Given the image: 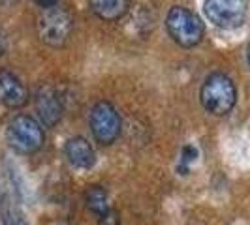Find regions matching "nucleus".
<instances>
[{
    "instance_id": "nucleus-1",
    "label": "nucleus",
    "mask_w": 250,
    "mask_h": 225,
    "mask_svg": "<svg viewBox=\"0 0 250 225\" xmlns=\"http://www.w3.org/2000/svg\"><path fill=\"white\" fill-rule=\"evenodd\" d=\"M200 100L203 109L216 116H224L233 109L237 90L233 81L224 74H213L201 85Z\"/></svg>"
},
{
    "instance_id": "nucleus-16",
    "label": "nucleus",
    "mask_w": 250,
    "mask_h": 225,
    "mask_svg": "<svg viewBox=\"0 0 250 225\" xmlns=\"http://www.w3.org/2000/svg\"><path fill=\"white\" fill-rule=\"evenodd\" d=\"M6 51V38H4V34L0 32V55Z\"/></svg>"
},
{
    "instance_id": "nucleus-5",
    "label": "nucleus",
    "mask_w": 250,
    "mask_h": 225,
    "mask_svg": "<svg viewBox=\"0 0 250 225\" xmlns=\"http://www.w3.org/2000/svg\"><path fill=\"white\" fill-rule=\"evenodd\" d=\"M90 130H92L94 139L100 145H111L119 139L121 130H123V120H121V114L109 101H98L92 107Z\"/></svg>"
},
{
    "instance_id": "nucleus-8",
    "label": "nucleus",
    "mask_w": 250,
    "mask_h": 225,
    "mask_svg": "<svg viewBox=\"0 0 250 225\" xmlns=\"http://www.w3.org/2000/svg\"><path fill=\"white\" fill-rule=\"evenodd\" d=\"M26 101H28V90L23 85V81L12 72L2 70L0 72V103L10 109H19Z\"/></svg>"
},
{
    "instance_id": "nucleus-9",
    "label": "nucleus",
    "mask_w": 250,
    "mask_h": 225,
    "mask_svg": "<svg viewBox=\"0 0 250 225\" xmlns=\"http://www.w3.org/2000/svg\"><path fill=\"white\" fill-rule=\"evenodd\" d=\"M64 154H66L68 162L79 169H90L96 162V152L87 139L83 137L68 139V143L64 147Z\"/></svg>"
},
{
    "instance_id": "nucleus-15",
    "label": "nucleus",
    "mask_w": 250,
    "mask_h": 225,
    "mask_svg": "<svg viewBox=\"0 0 250 225\" xmlns=\"http://www.w3.org/2000/svg\"><path fill=\"white\" fill-rule=\"evenodd\" d=\"M34 2H36L38 6H42V8L45 10V8H53V6H55L59 0H34Z\"/></svg>"
},
{
    "instance_id": "nucleus-17",
    "label": "nucleus",
    "mask_w": 250,
    "mask_h": 225,
    "mask_svg": "<svg viewBox=\"0 0 250 225\" xmlns=\"http://www.w3.org/2000/svg\"><path fill=\"white\" fill-rule=\"evenodd\" d=\"M13 2H17V0H0V4H13Z\"/></svg>"
},
{
    "instance_id": "nucleus-4",
    "label": "nucleus",
    "mask_w": 250,
    "mask_h": 225,
    "mask_svg": "<svg viewBox=\"0 0 250 225\" xmlns=\"http://www.w3.org/2000/svg\"><path fill=\"white\" fill-rule=\"evenodd\" d=\"M166 26L173 41L183 47H194L203 38V23L201 19L187 8L175 6L166 17Z\"/></svg>"
},
{
    "instance_id": "nucleus-3",
    "label": "nucleus",
    "mask_w": 250,
    "mask_h": 225,
    "mask_svg": "<svg viewBox=\"0 0 250 225\" xmlns=\"http://www.w3.org/2000/svg\"><path fill=\"white\" fill-rule=\"evenodd\" d=\"M36 30L40 39L49 47H62L72 36L74 19L62 8H45L38 15Z\"/></svg>"
},
{
    "instance_id": "nucleus-2",
    "label": "nucleus",
    "mask_w": 250,
    "mask_h": 225,
    "mask_svg": "<svg viewBox=\"0 0 250 225\" xmlns=\"http://www.w3.org/2000/svg\"><path fill=\"white\" fill-rule=\"evenodd\" d=\"M6 139L10 147L21 154H34L43 147V130L36 118L28 114H17L6 128Z\"/></svg>"
},
{
    "instance_id": "nucleus-11",
    "label": "nucleus",
    "mask_w": 250,
    "mask_h": 225,
    "mask_svg": "<svg viewBox=\"0 0 250 225\" xmlns=\"http://www.w3.org/2000/svg\"><path fill=\"white\" fill-rule=\"evenodd\" d=\"M85 199H87V206L96 214V216H102V214L107 212V210L111 208V205H109V195H107L105 188H102V186L88 188Z\"/></svg>"
},
{
    "instance_id": "nucleus-14",
    "label": "nucleus",
    "mask_w": 250,
    "mask_h": 225,
    "mask_svg": "<svg viewBox=\"0 0 250 225\" xmlns=\"http://www.w3.org/2000/svg\"><path fill=\"white\" fill-rule=\"evenodd\" d=\"M98 224L100 225H119L121 224V216L115 208H109L107 212H104L102 216H98Z\"/></svg>"
},
{
    "instance_id": "nucleus-7",
    "label": "nucleus",
    "mask_w": 250,
    "mask_h": 225,
    "mask_svg": "<svg viewBox=\"0 0 250 225\" xmlns=\"http://www.w3.org/2000/svg\"><path fill=\"white\" fill-rule=\"evenodd\" d=\"M34 107L40 116V120L45 126H55L61 118H62V98L59 94V90L55 87H40L36 92V98H34Z\"/></svg>"
},
{
    "instance_id": "nucleus-18",
    "label": "nucleus",
    "mask_w": 250,
    "mask_h": 225,
    "mask_svg": "<svg viewBox=\"0 0 250 225\" xmlns=\"http://www.w3.org/2000/svg\"><path fill=\"white\" fill-rule=\"evenodd\" d=\"M249 64H250V43H249Z\"/></svg>"
},
{
    "instance_id": "nucleus-6",
    "label": "nucleus",
    "mask_w": 250,
    "mask_h": 225,
    "mask_svg": "<svg viewBox=\"0 0 250 225\" xmlns=\"http://www.w3.org/2000/svg\"><path fill=\"white\" fill-rule=\"evenodd\" d=\"M205 15L218 28H237L247 19L245 0H205Z\"/></svg>"
},
{
    "instance_id": "nucleus-12",
    "label": "nucleus",
    "mask_w": 250,
    "mask_h": 225,
    "mask_svg": "<svg viewBox=\"0 0 250 225\" xmlns=\"http://www.w3.org/2000/svg\"><path fill=\"white\" fill-rule=\"evenodd\" d=\"M196 158H198V149L196 147H192V145H187V147H183L181 150V158H179V171H183V175H187L188 171V165L192 162H196Z\"/></svg>"
},
{
    "instance_id": "nucleus-13",
    "label": "nucleus",
    "mask_w": 250,
    "mask_h": 225,
    "mask_svg": "<svg viewBox=\"0 0 250 225\" xmlns=\"http://www.w3.org/2000/svg\"><path fill=\"white\" fill-rule=\"evenodd\" d=\"M2 225H28L25 216L15 206H8L2 210Z\"/></svg>"
},
{
    "instance_id": "nucleus-10",
    "label": "nucleus",
    "mask_w": 250,
    "mask_h": 225,
    "mask_svg": "<svg viewBox=\"0 0 250 225\" xmlns=\"http://www.w3.org/2000/svg\"><path fill=\"white\" fill-rule=\"evenodd\" d=\"M88 6L102 21H119L130 10V0H88Z\"/></svg>"
}]
</instances>
